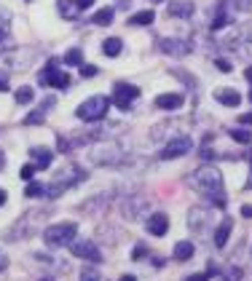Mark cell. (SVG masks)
<instances>
[{"instance_id": "obj_1", "label": "cell", "mask_w": 252, "mask_h": 281, "mask_svg": "<svg viewBox=\"0 0 252 281\" xmlns=\"http://www.w3.org/2000/svg\"><path fill=\"white\" fill-rule=\"evenodd\" d=\"M83 180H86V174H83L81 166H64V169H59V172L54 174V180H51L49 187H46V193H49V198H59L67 187L78 185Z\"/></svg>"}, {"instance_id": "obj_2", "label": "cell", "mask_w": 252, "mask_h": 281, "mask_svg": "<svg viewBox=\"0 0 252 281\" xmlns=\"http://www.w3.org/2000/svg\"><path fill=\"white\" fill-rule=\"evenodd\" d=\"M188 182H191V187H196L201 193H209V195L223 193V177L218 169H209V166H201L199 172H193L188 177Z\"/></svg>"}, {"instance_id": "obj_3", "label": "cell", "mask_w": 252, "mask_h": 281, "mask_svg": "<svg viewBox=\"0 0 252 281\" xmlns=\"http://www.w3.org/2000/svg\"><path fill=\"white\" fill-rule=\"evenodd\" d=\"M43 236H46V244H49V247H70L73 238L78 236V225H76V222H57V225H49Z\"/></svg>"}, {"instance_id": "obj_4", "label": "cell", "mask_w": 252, "mask_h": 281, "mask_svg": "<svg viewBox=\"0 0 252 281\" xmlns=\"http://www.w3.org/2000/svg\"><path fill=\"white\" fill-rule=\"evenodd\" d=\"M110 107V99L107 97H102V94H94V97H89L86 102H81L78 110H76V115L81 121H102L105 118V112Z\"/></svg>"}, {"instance_id": "obj_5", "label": "cell", "mask_w": 252, "mask_h": 281, "mask_svg": "<svg viewBox=\"0 0 252 281\" xmlns=\"http://www.w3.org/2000/svg\"><path fill=\"white\" fill-rule=\"evenodd\" d=\"M91 161H94L97 166H116V164L124 161V150H121L118 145H113V142L97 145L94 150H91Z\"/></svg>"}, {"instance_id": "obj_6", "label": "cell", "mask_w": 252, "mask_h": 281, "mask_svg": "<svg viewBox=\"0 0 252 281\" xmlns=\"http://www.w3.org/2000/svg\"><path fill=\"white\" fill-rule=\"evenodd\" d=\"M191 147H193V142H191V137H188V134H177L172 142L161 150V158H164V161H172V158L188 155V153H191Z\"/></svg>"}, {"instance_id": "obj_7", "label": "cell", "mask_w": 252, "mask_h": 281, "mask_svg": "<svg viewBox=\"0 0 252 281\" xmlns=\"http://www.w3.org/2000/svg\"><path fill=\"white\" fill-rule=\"evenodd\" d=\"M41 83H46V86H51V89H67L70 86V75L59 72L57 62L51 59L49 64H46V70L41 72Z\"/></svg>"}, {"instance_id": "obj_8", "label": "cell", "mask_w": 252, "mask_h": 281, "mask_svg": "<svg viewBox=\"0 0 252 281\" xmlns=\"http://www.w3.org/2000/svg\"><path fill=\"white\" fill-rule=\"evenodd\" d=\"M70 252H73L76 257H81V260H89V262H99V260H102L97 244L89 241V238H76V241L70 244Z\"/></svg>"}, {"instance_id": "obj_9", "label": "cell", "mask_w": 252, "mask_h": 281, "mask_svg": "<svg viewBox=\"0 0 252 281\" xmlns=\"http://www.w3.org/2000/svg\"><path fill=\"white\" fill-rule=\"evenodd\" d=\"M137 97H139V89L132 86V83H116L113 86V102L121 110H129L132 99H137Z\"/></svg>"}, {"instance_id": "obj_10", "label": "cell", "mask_w": 252, "mask_h": 281, "mask_svg": "<svg viewBox=\"0 0 252 281\" xmlns=\"http://www.w3.org/2000/svg\"><path fill=\"white\" fill-rule=\"evenodd\" d=\"M158 49H161L164 54H169V56H185V54H191V46L180 41V37H164L161 43H158Z\"/></svg>"}, {"instance_id": "obj_11", "label": "cell", "mask_w": 252, "mask_h": 281, "mask_svg": "<svg viewBox=\"0 0 252 281\" xmlns=\"http://www.w3.org/2000/svg\"><path fill=\"white\" fill-rule=\"evenodd\" d=\"M169 230V217H166V214H151V217H148V233H151V236H164V233Z\"/></svg>"}, {"instance_id": "obj_12", "label": "cell", "mask_w": 252, "mask_h": 281, "mask_svg": "<svg viewBox=\"0 0 252 281\" xmlns=\"http://www.w3.org/2000/svg\"><path fill=\"white\" fill-rule=\"evenodd\" d=\"M166 11H169V16H180V19H188V16H193L196 6L191 3V0H172Z\"/></svg>"}, {"instance_id": "obj_13", "label": "cell", "mask_w": 252, "mask_h": 281, "mask_svg": "<svg viewBox=\"0 0 252 281\" xmlns=\"http://www.w3.org/2000/svg\"><path fill=\"white\" fill-rule=\"evenodd\" d=\"M153 105L158 110H177V107L183 105V94H158Z\"/></svg>"}, {"instance_id": "obj_14", "label": "cell", "mask_w": 252, "mask_h": 281, "mask_svg": "<svg viewBox=\"0 0 252 281\" xmlns=\"http://www.w3.org/2000/svg\"><path fill=\"white\" fill-rule=\"evenodd\" d=\"M231 228H233V220L231 217H223V222L218 225V230H214V247H226L228 244V236H231Z\"/></svg>"}, {"instance_id": "obj_15", "label": "cell", "mask_w": 252, "mask_h": 281, "mask_svg": "<svg viewBox=\"0 0 252 281\" xmlns=\"http://www.w3.org/2000/svg\"><path fill=\"white\" fill-rule=\"evenodd\" d=\"M51 150L49 147H32L30 150V158L35 161V169H49L51 166Z\"/></svg>"}, {"instance_id": "obj_16", "label": "cell", "mask_w": 252, "mask_h": 281, "mask_svg": "<svg viewBox=\"0 0 252 281\" xmlns=\"http://www.w3.org/2000/svg\"><path fill=\"white\" fill-rule=\"evenodd\" d=\"M214 99L223 102V105H228V107H236L241 102V94L236 89H220V91H214Z\"/></svg>"}, {"instance_id": "obj_17", "label": "cell", "mask_w": 252, "mask_h": 281, "mask_svg": "<svg viewBox=\"0 0 252 281\" xmlns=\"http://www.w3.org/2000/svg\"><path fill=\"white\" fill-rule=\"evenodd\" d=\"M207 217H209V212H207V209H199V206H193V209H191V217H188L191 230L204 228V225H207Z\"/></svg>"}, {"instance_id": "obj_18", "label": "cell", "mask_w": 252, "mask_h": 281, "mask_svg": "<svg viewBox=\"0 0 252 281\" xmlns=\"http://www.w3.org/2000/svg\"><path fill=\"white\" fill-rule=\"evenodd\" d=\"M57 8H59V14H62L64 19H76L78 11H81L76 0H57Z\"/></svg>"}, {"instance_id": "obj_19", "label": "cell", "mask_w": 252, "mask_h": 281, "mask_svg": "<svg viewBox=\"0 0 252 281\" xmlns=\"http://www.w3.org/2000/svg\"><path fill=\"white\" fill-rule=\"evenodd\" d=\"M113 16H116V11L113 8H99V11L91 16V22L89 24H97V27H107L110 22H113Z\"/></svg>"}, {"instance_id": "obj_20", "label": "cell", "mask_w": 252, "mask_h": 281, "mask_svg": "<svg viewBox=\"0 0 252 281\" xmlns=\"http://www.w3.org/2000/svg\"><path fill=\"white\" fill-rule=\"evenodd\" d=\"M153 19H156L153 11H137V14L129 16V24L132 27H148V24H153Z\"/></svg>"}, {"instance_id": "obj_21", "label": "cell", "mask_w": 252, "mask_h": 281, "mask_svg": "<svg viewBox=\"0 0 252 281\" xmlns=\"http://www.w3.org/2000/svg\"><path fill=\"white\" fill-rule=\"evenodd\" d=\"M193 257V244L191 241H180L174 247V260H180V262H188Z\"/></svg>"}, {"instance_id": "obj_22", "label": "cell", "mask_w": 252, "mask_h": 281, "mask_svg": "<svg viewBox=\"0 0 252 281\" xmlns=\"http://www.w3.org/2000/svg\"><path fill=\"white\" fill-rule=\"evenodd\" d=\"M121 49H124V41H121V37H107V41L102 43V51H105V56H118Z\"/></svg>"}, {"instance_id": "obj_23", "label": "cell", "mask_w": 252, "mask_h": 281, "mask_svg": "<svg viewBox=\"0 0 252 281\" xmlns=\"http://www.w3.org/2000/svg\"><path fill=\"white\" fill-rule=\"evenodd\" d=\"M16 102H19V105H30V102L35 99V91L30 89V86H22V89H16Z\"/></svg>"}, {"instance_id": "obj_24", "label": "cell", "mask_w": 252, "mask_h": 281, "mask_svg": "<svg viewBox=\"0 0 252 281\" xmlns=\"http://www.w3.org/2000/svg\"><path fill=\"white\" fill-rule=\"evenodd\" d=\"M43 193H46V187H43L41 182H27V187H24V195H27V198H41Z\"/></svg>"}, {"instance_id": "obj_25", "label": "cell", "mask_w": 252, "mask_h": 281, "mask_svg": "<svg viewBox=\"0 0 252 281\" xmlns=\"http://www.w3.org/2000/svg\"><path fill=\"white\" fill-rule=\"evenodd\" d=\"M64 62L73 64V67H81V64H83V51L81 49H70L67 54H64Z\"/></svg>"}, {"instance_id": "obj_26", "label": "cell", "mask_w": 252, "mask_h": 281, "mask_svg": "<svg viewBox=\"0 0 252 281\" xmlns=\"http://www.w3.org/2000/svg\"><path fill=\"white\" fill-rule=\"evenodd\" d=\"M226 6H231L233 11H247L249 0H220V8H226Z\"/></svg>"}, {"instance_id": "obj_27", "label": "cell", "mask_w": 252, "mask_h": 281, "mask_svg": "<svg viewBox=\"0 0 252 281\" xmlns=\"http://www.w3.org/2000/svg\"><path fill=\"white\" fill-rule=\"evenodd\" d=\"M228 24H231V16L226 11H220L218 16H214V22H212V30H226Z\"/></svg>"}, {"instance_id": "obj_28", "label": "cell", "mask_w": 252, "mask_h": 281, "mask_svg": "<svg viewBox=\"0 0 252 281\" xmlns=\"http://www.w3.org/2000/svg\"><path fill=\"white\" fill-rule=\"evenodd\" d=\"M231 137L236 139V142H241V145H249V139H252V134L247 129H231Z\"/></svg>"}, {"instance_id": "obj_29", "label": "cell", "mask_w": 252, "mask_h": 281, "mask_svg": "<svg viewBox=\"0 0 252 281\" xmlns=\"http://www.w3.org/2000/svg\"><path fill=\"white\" fill-rule=\"evenodd\" d=\"M35 172H38V169H35V164H24V166H22V172H19V177H22L24 182H32Z\"/></svg>"}, {"instance_id": "obj_30", "label": "cell", "mask_w": 252, "mask_h": 281, "mask_svg": "<svg viewBox=\"0 0 252 281\" xmlns=\"http://www.w3.org/2000/svg\"><path fill=\"white\" fill-rule=\"evenodd\" d=\"M24 124H27V126H30V124H43V110L32 112V115H27V118H24Z\"/></svg>"}, {"instance_id": "obj_31", "label": "cell", "mask_w": 252, "mask_h": 281, "mask_svg": "<svg viewBox=\"0 0 252 281\" xmlns=\"http://www.w3.org/2000/svg\"><path fill=\"white\" fill-rule=\"evenodd\" d=\"M81 281H99V273H97V270H91V268H86L81 273Z\"/></svg>"}, {"instance_id": "obj_32", "label": "cell", "mask_w": 252, "mask_h": 281, "mask_svg": "<svg viewBox=\"0 0 252 281\" xmlns=\"http://www.w3.org/2000/svg\"><path fill=\"white\" fill-rule=\"evenodd\" d=\"M81 75L83 78H91V75H97V67L94 64H81Z\"/></svg>"}, {"instance_id": "obj_33", "label": "cell", "mask_w": 252, "mask_h": 281, "mask_svg": "<svg viewBox=\"0 0 252 281\" xmlns=\"http://www.w3.org/2000/svg\"><path fill=\"white\" fill-rule=\"evenodd\" d=\"M209 276H212V270H207V273H193V276H188L185 281H207Z\"/></svg>"}, {"instance_id": "obj_34", "label": "cell", "mask_w": 252, "mask_h": 281, "mask_svg": "<svg viewBox=\"0 0 252 281\" xmlns=\"http://www.w3.org/2000/svg\"><path fill=\"white\" fill-rule=\"evenodd\" d=\"M218 70H220V72H231L233 67H231V62H226V59H218Z\"/></svg>"}, {"instance_id": "obj_35", "label": "cell", "mask_w": 252, "mask_h": 281, "mask_svg": "<svg viewBox=\"0 0 252 281\" xmlns=\"http://www.w3.org/2000/svg\"><path fill=\"white\" fill-rule=\"evenodd\" d=\"M145 255H148V249L142 247V244H139V247H134V252H132V257H134V260H137V257H145Z\"/></svg>"}, {"instance_id": "obj_36", "label": "cell", "mask_w": 252, "mask_h": 281, "mask_svg": "<svg viewBox=\"0 0 252 281\" xmlns=\"http://www.w3.org/2000/svg\"><path fill=\"white\" fill-rule=\"evenodd\" d=\"M239 124H241V126H252V112H244V115H239Z\"/></svg>"}, {"instance_id": "obj_37", "label": "cell", "mask_w": 252, "mask_h": 281, "mask_svg": "<svg viewBox=\"0 0 252 281\" xmlns=\"http://www.w3.org/2000/svg\"><path fill=\"white\" fill-rule=\"evenodd\" d=\"M78 8H89V6H94V0H76Z\"/></svg>"}, {"instance_id": "obj_38", "label": "cell", "mask_w": 252, "mask_h": 281, "mask_svg": "<svg viewBox=\"0 0 252 281\" xmlns=\"http://www.w3.org/2000/svg\"><path fill=\"white\" fill-rule=\"evenodd\" d=\"M0 91H8V78L6 75H0Z\"/></svg>"}, {"instance_id": "obj_39", "label": "cell", "mask_w": 252, "mask_h": 281, "mask_svg": "<svg viewBox=\"0 0 252 281\" xmlns=\"http://www.w3.org/2000/svg\"><path fill=\"white\" fill-rule=\"evenodd\" d=\"M241 217H252V206H241Z\"/></svg>"}, {"instance_id": "obj_40", "label": "cell", "mask_w": 252, "mask_h": 281, "mask_svg": "<svg viewBox=\"0 0 252 281\" xmlns=\"http://www.w3.org/2000/svg\"><path fill=\"white\" fill-rule=\"evenodd\" d=\"M6 169V150H0V172Z\"/></svg>"}, {"instance_id": "obj_41", "label": "cell", "mask_w": 252, "mask_h": 281, "mask_svg": "<svg viewBox=\"0 0 252 281\" xmlns=\"http://www.w3.org/2000/svg\"><path fill=\"white\" fill-rule=\"evenodd\" d=\"M244 78H247V81L252 83V67H247V70H244Z\"/></svg>"}, {"instance_id": "obj_42", "label": "cell", "mask_w": 252, "mask_h": 281, "mask_svg": "<svg viewBox=\"0 0 252 281\" xmlns=\"http://www.w3.org/2000/svg\"><path fill=\"white\" fill-rule=\"evenodd\" d=\"M6 204V190H0V206Z\"/></svg>"}, {"instance_id": "obj_43", "label": "cell", "mask_w": 252, "mask_h": 281, "mask_svg": "<svg viewBox=\"0 0 252 281\" xmlns=\"http://www.w3.org/2000/svg\"><path fill=\"white\" fill-rule=\"evenodd\" d=\"M121 281H137L134 276H124V278H121Z\"/></svg>"}, {"instance_id": "obj_44", "label": "cell", "mask_w": 252, "mask_h": 281, "mask_svg": "<svg viewBox=\"0 0 252 281\" xmlns=\"http://www.w3.org/2000/svg\"><path fill=\"white\" fill-rule=\"evenodd\" d=\"M249 161H252V153H249ZM247 187H252V177H249V180H247Z\"/></svg>"}, {"instance_id": "obj_45", "label": "cell", "mask_w": 252, "mask_h": 281, "mask_svg": "<svg viewBox=\"0 0 252 281\" xmlns=\"http://www.w3.org/2000/svg\"><path fill=\"white\" fill-rule=\"evenodd\" d=\"M121 6H126V0H124V3H121Z\"/></svg>"}, {"instance_id": "obj_46", "label": "cell", "mask_w": 252, "mask_h": 281, "mask_svg": "<svg viewBox=\"0 0 252 281\" xmlns=\"http://www.w3.org/2000/svg\"><path fill=\"white\" fill-rule=\"evenodd\" d=\"M249 99H252V91H249Z\"/></svg>"}, {"instance_id": "obj_47", "label": "cell", "mask_w": 252, "mask_h": 281, "mask_svg": "<svg viewBox=\"0 0 252 281\" xmlns=\"http://www.w3.org/2000/svg\"><path fill=\"white\" fill-rule=\"evenodd\" d=\"M43 281H51V278H43Z\"/></svg>"}]
</instances>
